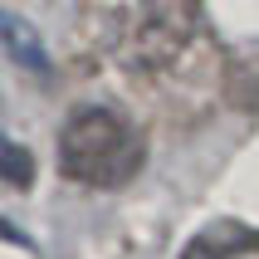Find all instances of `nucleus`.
<instances>
[{
  "mask_svg": "<svg viewBox=\"0 0 259 259\" xmlns=\"http://www.w3.org/2000/svg\"><path fill=\"white\" fill-rule=\"evenodd\" d=\"M240 254H259V230H245L235 220H220V225L201 230L181 249V259H240Z\"/></svg>",
  "mask_w": 259,
  "mask_h": 259,
  "instance_id": "nucleus-3",
  "label": "nucleus"
},
{
  "mask_svg": "<svg viewBox=\"0 0 259 259\" xmlns=\"http://www.w3.org/2000/svg\"><path fill=\"white\" fill-rule=\"evenodd\" d=\"M0 49L20 64V69L29 73H49V54H44V39L39 29L29 25V20H20L15 10H0Z\"/></svg>",
  "mask_w": 259,
  "mask_h": 259,
  "instance_id": "nucleus-4",
  "label": "nucleus"
},
{
  "mask_svg": "<svg viewBox=\"0 0 259 259\" xmlns=\"http://www.w3.org/2000/svg\"><path fill=\"white\" fill-rule=\"evenodd\" d=\"M147 142L113 108H78L59 132V166L69 181L93 191H117L142 171Z\"/></svg>",
  "mask_w": 259,
  "mask_h": 259,
  "instance_id": "nucleus-2",
  "label": "nucleus"
},
{
  "mask_svg": "<svg viewBox=\"0 0 259 259\" xmlns=\"http://www.w3.org/2000/svg\"><path fill=\"white\" fill-rule=\"evenodd\" d=\"M0 181L15 186V191H25L34 181V157L20 142H10V137H0Z\"/></svg>",
  "mask_w": 259,
  "mask_h": 259,
  "instance_id": "nucleus-5",
  "label": "nucleus"
},
{
  "mask_svg": "<svg viewBox=\"0 0 259 259\" xmlns=\"http://www.w3.org/2000/svg\"><path fill=\"white\" fill-rule=\"evenodd\" d=\"M93 34L113 64L132 73H161L191 49L196 0H98Z\"/></svg>",
  "mask_w": 259,
  "mask_h": 259,
  "instance_id": "nucleus-1",
  "label": "nucleus"
}]
</instances>
